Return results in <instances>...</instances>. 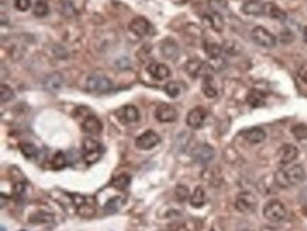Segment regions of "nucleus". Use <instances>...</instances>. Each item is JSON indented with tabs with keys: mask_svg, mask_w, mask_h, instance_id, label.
Here are the masks:
<instances>
[{
	"mask_svg": "<svg viewBox=\"0 0 307 231\" xmlns=\"http://www.w3.org/2000/svg\"><path fill=\"white\" fill-rule=\"evenodd\" d=\"M214 156H215L214 147L207 145V144L197 145L191 152V158L198 165H208L209 162H212Z\"/></svg>",
	"mask_w": 307,
	"mask_h": 231,
	"instance_id": "nucleus-8",
	"label": "nucleus"
},
{
	"mask_svg": "<svg viewBox=\"0 0 307 231\" xmlns=\"http://www.w3.org/2000/svg\"><path fill=\"white\" fill-rule=\"evenodd\" d=\"M116 118L123 125H132L140 119V112L135 105H125L116 111Z\"/></svg>",
	"mask_w": 307,
	"mask_h": 231,
	"instance_id": "nucleus-11",
	"label": "nucleus"
},
{
	"mask_svg": "<svg viewBox=\"0 0 307 231\" xmlns=\"http://www.w3.org/2000/svg\"><path fill=\"white\" fill-rule=\"evenodd\" d=\"M50 13L49 4L44 1V0H37L34 4H33V14L36 17H47Z\"/></svg>",
	"mask_w": 307,
	"mask_h": 231,
	"instance_id": "nucleus-33",
	"label": "nucleus"
},
{
	"mask_svg": "<svg viewBox=\"0 0 307 231\" xmlns=\"http://www.w3.org/2000/svg\"><path fill=\"white\" fill-rule=\"evenodd\" d=\"M60 10H61L62 16H67V17H71V16H74L75 14L74 6H73V3L68 1V0H62L61 4H60Z\"/></svg>",
	"mask_w": 307,
	"mask_h": 231,
	"instance_id": "nucleus-38",
	"label": "nucleus"
},
{
	"mask_svg": "<svg viewBox=\"0 0 307 231\" xmlns=\"http://www.w3.org/2000/svg\"><path fill=\"white\" fill-rule=\"evenodd\" d=\"M204 50H205L207 56L211 60H217V58L221 57L222 47L220 44H217V43H205L204 44Z\"/></svg>",
	"mask_w": 307,
	"mask_h": 231,
	"instance_id": "nucleus-31",
	"label": "nucleus"
},
{
	"mask_svg": "<svg viewBox=\"0 0 307 231\" xmlns=\"http://www.w3.org/2000/svg\"><path fill=\"white\" fill-rule=\"evenodd\" d=\"M13 98H14V92H13L12 88L9 86H6V84H1V88H0V101H1V104L10 102Z\"/></svg>",
	"mask_w": 307,
	"mask_h": 231,
	"instance_id": "nucleus-37",
	"label": "nucleus"
},
{
	"mask_svg": "<svg viewBox=\"0 0 307 231\" xmlns=\"http://www.w3.org/2000/svg\"><path fill=\"white\" fill-rule=\"evenodd\" d=\"M125 204V197H121V196H115L109 199L105 204V211L106 213H116L118 210H121V207Z\"/></svg>",
	"mask_w": 307,
	"mask_h": 231,
	"instance_id": "nucleus-29",
	"label": "nucleus"
},
{
	"mask_svg": "<svg viewBox=\"0 0 307 231\" xmlns=\"http://www.w3.org/2000/svg\"><path fill=\"white\" fill-rule=\"evenodd\" d=\"M251 38L255 44H258L263 49H273L276 46V37L270 33L268 29H265L263 26H255L251 30Z\"/></svg>",
	"mask_w": 307,
	"mask_h": 231,
	"instance_id": "nucleus-6",
	"label": "nucleus"
},
{
	"mask_svg": "<svg viewBox=\"0 0 307 231\" xmlns=\"http://www.w3.org/2000/svg\"><path fill=\"white\" fill-rule=\"evenodd\" d=\"M14 7L19 12H27L31 7V0H14Z\"/></svg>",
	"mask_w": 307,
	"mask_h": 231,
	"instance_id": "nucleus-39",
	"label": "nucleus"
},
{
	"mask_svg": "<svg viewBox=\"0 0 307 231\" xmlns=\"http://www.w3.org/2000/svg\"><path fill=\"white\" fill-rule=\"evenodd\" d=\"M303 40H305V43L307 44V26L303 29Z\"/></svg>",
	"mask_w": 307,
	"mask_h": 231,
	"instance_id": "nucleus-43",
	"label": "nucleus"
},
{
	"mask_svg": "<svg viewBox=\"0 0 307 231\" xmlns=\"http://www.w3.org/2000/svg\"><path fill=\"white\" fill-rule=\"evenodd\" d=\"M105 153V147L101 142L92 138H86L82 142V159L86 165H94L97 163Z\"/></svg>",
	"mask_w": 307,
	"mask_h": 231,
	"instance_id": "nucleus-4",
	"label": "nucleus"
},
{
	"mask_svg": "<svg viewBox=\"0 0 307 231\" xmlns=\"http://www.w3.org/2000/svg\"><path fill=\"white\" fill-rule=\"evenodd\" d=\"M172 231H191L185 223H177L172 227Z\"/></svg>",
	"mask_w": 307,
	"mask_h": 231,
	"instance_id": "nucleus-42",
	"label": "nucleus"
},
{
	"mask_svg": "<svg viewBox=\"0 0 307 231\" xmlns=\"http://www.w3.org/2000/svg\"><path fill=\"white\" fill-rule=\"evenodd\" d=\"M305 179H306V171L302 165H287L275 173V182L282 189L300 184L302 182H305Z\"/></svg>",
	"mask_w": 307,
	"mask_h": 231,
	"instance_id": "nucleus-1",
	"label": "nucleus"
},
{
	"mask_svg": "<svg viewBox=\"0 0 307 231\" xmlns=\"http://www.w3.org/2000/svg\"><path fill=\"white\" fill-rule=\"evenodd\" d=\"M75 207H77V214L84 217V219H89L95 214V203L92 199L89 197H84V196L75 195L74 196Z\"/></svg>",
	"mask_w": 307,
	"mask_h": 231,
	"instance_id": "nucleus-9",
	"label": "nucleus"
},
{
	"mask_svg": "<svg viewBox=\"0 0 307 231\" xmlns=\"http://www.w3.org/2000/svg\"><path fill=\"white\" fill-rule=\"evenodd\" d=\"M160 141H161L160 136L154 131H146L145 134L139 135L136 138L135 145L140 150H150V149H153V147H156V146L159 145Z\"/></svg>",
	"mask_w": 307,
	"mask_h": 231,
	"instance_id": "nucleus-10",
	"label": "nucleus"
},
{
	"mask_svg": "<svg viewBox=\"0 0 307 231\" xmlns=\"http://www.w3.org/2000/svg\"><path fill=\"white\" fill-rule=\"evenodd\" d=\"M156 119L161 123H170L177 119V110L169 104H160L156 108Z\"/></svg>",
	"mask_w": 307,
	"mask_h": 231,
	"instance_id": "nucleus-14",
	"label": "nucleus"
},
{
	"mask_svg": "<svg viewBox=\"0 0 307 231\" xmlns=\"http://www.w3.org/2000/svg\"><path fill=\"white\" fill-rule=\"evenodd\" d=\"M303 214H305V216H307V203L305 204V206H303Z\"/></svg>",
	"mask_w": 307,
	"mask_h": 231,
	"instance_id": "nucleus-44",
	"label": "nucleus"
},
{
	"mask_svg": "<svg viewBox=\"0 0 307 231\" xmlns=\"http://www.w3.org/2000/svg\"><path fill=\"white\" fill-rule=\"evenodd\" d=\"M75 118H81V128L86 135L89 136H97L102 132L103 125L99 118H97L94 114H91V111L85 108V107H78L74 112Z\"/></svg>",
	"mask_w": 307,
	"mask_h": 231,
	"instance_id": "nucleus-2",
	"label": "nucleus"
},
{
	"mask_svg": "<svg viewBox=\"0 0 307 231\" xmlns=\"http://www.w3.org/2000/svg\"><path fill=\"white\" fill-rule=\"evenodd\" d=\"M52 221H54V216L47 211H36L28 216L30 224H50Z\"/></svg>",
	"mask_w": 307,
	"mask_h": 231,
	"instance_id": "nucleus-25",
	"label": "nucleus"
},
{
	"mask_svg": "<svg viewBox=\"0 0 307 231\" xmlns=\"http://www.w3.org/2000/svg\"><path fill=\"white\" fill-rule=\"evenodd\" d=\"M64 86V77L61 73H52L49 74L44 80H43V87L50 91V92H58Z\"/></svg>",
	"mask_w": 307,
	"mask_h": 231,
	"instance_id": "nucleus-17",
	"label": "nucleus"
},
{
	"mask_svg": "<svg viewBox=\"0 0 307 231\" xmlns=\"http://www.w3.org/2000/svg\"><path fill=\"white\" fill-rule=\"evenodd\" d=\"M201 89H203V94H204L207 98H209V99L217 98V95H218V88H217L215 80H214L212 75H207V77L203 78Z\"/></svg>",
	"mask_w": 307,
	"mask_h": 231,
	"instance_id": "nucleus-20",
	"label": "nucleus"
},
{
	"mask_svg": "<svg viewBox=\"0 0 307 231\" xmlns=\"http://www.w3.org/2000/svg\"><path fill=\"white\" fill-rule=\"evenodd\" d=\"M204 20L208 23V26L211 29H214L215 31H222L224 29V19H222L221 14L218 13H211V14H207L204 17Z\"/></svg>",
	"mask_w": 307,
	"mask_h": 231,
	"instance_id": "nucleus-27",
	"label": "nucleus"
},
{
	"mask_svg": "<svg viewBox=\"0 0 307 231\" xmlns=\"http://www.w3.org/2000/svg\"><path fill=\"white\" fill-rule=\"evenodd\" d=\"M242 12L249 16H262L265 14V3H260V0H249L242 6Z\"/></svg>",
	"mask_w": 307,
	"mask_h": 231,
	"instance_id": "nucleus-22",
	"label": "nucleus"
},
{
	"mask_svg": "<svg viewBox=\"0 0 307 231\" xmlns=\"http://www.w3.org/2000/svg\"><path fill=\"white\" fill-rule=\"evenodd\" d=\"M205 203H207V193L201 186H198L194 189L193 195L190 197V204L194 208H201Z\"/></svg>",
	"mask_w": 307,
	"mask_h": 231,
	"instance_id": "nucleus-23",
	"label": "nucleus"
},
{
	"mask_svg": "<svg viewBox=\"0 0 307 231\" xmlns=\"http://www.w3.org/2000/svg\"><path fill=\"white\" fill-rule=\"evenodd\" d=\"M51 166H52V169H55V171H61V169H64V168L67 166V156H65V153L61 152V150L57 152V153L54 155V158H52Z\"/></svg>",
	"mask_w": 307,
	"mask_h": 231,
	"instance_id": "nucleus-34",
	"label": "nucleus"
},
{
	"mask_svg": "<svg viewBox=\"0 0 307 231\" xmlns=\"http://www.w3.org/2000/svg\"><path fill=\"white\" fill-rule=\"evenodd\" d=\"M286 207L279 200H270L263 207V217L270 223H282L286 220Z\"/></svg>",
	"mask_w": 307,
	"mask_h": 231,
	"instance_id": "nucleus-5",
	"label": "nucleus"
},
{
	"mask_svg": "<svg viewBox=\"0 0 307 231\" xmlns=\"http://www.w3.org/2000/svg\"><path fill=\"white\" fill-rule=\"evenodd\" d=\"M221 47L222 51L228 56H239L242 53V46L235 40H225Z\"/></svg>",
	"mask_w": 307,
	"mask_h": 231,
	"instance_id": "nucleus-26",
	"label": "nucleus"
},
{
	"mask_svg": "<svg viewBox=\"0 0 307 231\" xmlns=\"http://www.w3.org/2000/svg\"><path fill=\"white\" fill-rule=\"evenodd\" d=\"M174 195H176V199L179 200V202H185V200H188L191 195H190V190H188V187L184 186V184H179L177 187H176V190H174Z\"/></svg>",
	"mask_w": 307,
	"mask_h": 231,
	"instance_id": "nucleus-36",
	"label": "nucleus"
},
{
	"mask_svg": "<svg viewBox=\"0 0 307 231\" xmlns=\"http://www.w3.org/2000/svg\"><path fill=\"white\" fill-rule=\"evenodd\" d=\"M256 206H258V199L254 193L242 192L235 199V208L242 214H249L252 211H255Z\"/></svg>",
	"mask_w": 307,
	"mask_h": 231,
	"instance_id": "nucleus-7",
	"label": "nucleus"
},
{
	"mask_svg": "<svg viewBox=\"0 0 307 231\" xmlns=\"http://www.w3.org/2000/svg\"><path fill=\"white\" fill-rule=\"evenodd\" d=\"M148 73L150 74L154 80H159V81H164V80H167V78L172 75L170 68H169L166 64H163V62H156V61H153V62L149 64Z\"/></svg>",
	"mask_w": 307,
	"mask_h": 231,
	"instance_id": "nucleus-16",
	"label": "nucleus"
},
{
	"mask_svg": "<svg viewBox=\"0 0 307 231\" xmlns=\"http://www.w3.org/2000/svg\"><path fill=\"white\" fill-rule=\"evenodd\" d=\"M211 231H215V230H211Z\"/></svg>",
	"mask_w": 307,
	"mask_h": 231,
	"instance_id": "nucleus-45",
	"label": "nucleus"
},
{
	"mask_svg": "<svg viewBox=\"0 0 307 231\" xmlns=\"http://www.w3.org/2000/svg\"><path fill=\"white\" fill-rule=\"evenodd\" d=\"M297 75H299V78L307 84V62H303L299 68H297Z\"/></svg>",
	"mask_w": 307,
	"mask_h": 231,
	"instance_id": "nucleus-40",
	"label": "nucleus"
},
{
	"mask_svg": "<svg viewBox=\"0 0 307 231\" xmlns=\"http://www.w3.org/2000/svg\"><path fill=\"white\" fill-rule=\"evenodd\" d=\"M246 102L254 107V108H259V107H263L265 102H266V94L259 91V89H251L246 95Z\"/></svg>",
	"mask_w": 307,
	"mask_h": 231,
	"instance_id": "nucleus-21",
	"label": "nucleus"
},
{
	"mask_svg": "<svg viewBox=\"0 0 307 231\" xmlns=\"http://www.w3.org/2000/svg\"><path fill=\"white\" fill-rule=\"evenodd\" d=\"M25 190H26L25 183H16V184H14V189H13V193H14V196L20 197V196L25 195Z\"/></svg>",
	"mask_w": 307,
	"mask_h": 231,
	"instance_id": "nucleus-41",
	"label": "nucleus"
},
{
	"mask_svg": "<svg viewBox=\"0 0 307 231\" xmlns=\"http://www.w3.org/2000/svg\"><path fill=\"white\" fill-rule=\"evenodd\" d=\"M20 150L23 153V156L28 160H34L37 158L38 155V149L33 144H28V142H23L20 144Z\"/></svg>",
	"mask_w": 307,
	"mask_h": 231,
	"instance_id": "nucleus-30",
	"label": "nucleus"
},
{
	"mask_svg": "<svg viewBox=\"0 0 307 231\" xmlns=\"http://www.w3.org/2000/svg\"><path fill=\"white\" fill-rule=\"evenodd\" d=\"M129 30L135 34L136 37L142 38V37H146L148 34L152 33V25L148 19L142 17V16H137L135 17L130 23H129Z\"/></svg>",
	"mask_w": 307,
	"mask_h": 231,
	"instance_id": "nucleus-13",
	"label": "nucleus"
},
{
	"mask_svg": "<svg viewBox=\"0 0 307 231\" xmlns=\"http://www.w3.org/2000/svg\"><path fill=\"white\" fill-rule=\"evenodd\" d=\"M160 53L163 57L173 60L179 54V44L173 38H166L160 44Z\"/></svg>",
	"mask_w": 307,
	"mask_h": 231,
	"instance_id": "nucleus-19",
	"label": "nucleus"
},
{
	"mask_svg": "<svg viewBox=\"0 0 307 231\" xmlns=\"http://www.w3.org/2000/svg\"><path fill=\"white\" fill-rule=\"evenodd\" d=\"M164 91H166V94H167L170 98H179L180 97V94H181V91H183V88H181V86H180L179 83L170 81V83L166 84Z\"/></svg>",
	"mask_w": 307,
	"mask_h": 231,
	"instance_id": "nucleus-35",
	"label": "nucleus"
},
{
	"mask_svg": "<svg viewBox=\"0 0 307 231\" xmlns=\"http://www.w3.org/2000/svg\"><path fill=\"white\" fill-rule=\"evenodd\" d=\"M242 136L248 144L258 145L266 139V132L262 128H251V129H246L245 132H242Z\"/></svg>",
	"mask_w": 307,
	"mask_h": 231,
	"instance_id": "nucleus-18",
	"label": "nucleus"
},
{
	"mask_svg": "<svg viewBox=\"0 0 307 231\" xmlns=\"http://www.w3.org/2000/svg\"><path fill=\"white\" fill-rule=\"evenodd\" d=\"M113 88V83L111 78H108L106 75L101 73H94L86 77L85 81V89L91 94H108Z\"/></svg>",
	"mask_w": 307,
	"mask_h": 231,
	"instance_id": "nucleus-3",
	"label": "nucleus"
},
{
	"mask_svg": "<svg viewBox=\"0 0 307 231\" xmlns=\"http://www.w3.org/2000/svg\"><path fill=\"white\" fill-rule=\"evenodd\" d=\"M292 135L296 138L297 142L307 145V125H295L292 128Z\"/></svg>",
	"mask_w": 307,
	"mask_h": 231,
	"instance_id": "nucleus-32",
	"label": "nucleus"
},
{
	"mask_svg": "<svg viewBox=\"0 0 307 231\" xmlns=\"http://www.w3.org/2000/svg\"><path fill=\"white\" fill-rule=\"evenodd\" d=\"M278 156H279L281 165L287 166V165L293 163L296 159H297V156H299V149L295 145H292V144H286V145H283L279 149Z\"/></svg>",
	"mask_w": 307,
	"mask_h": 231,
	"instance_id": "nucleus-15",
	"label": "nucleus"
},
{
	"mask_svg": "<svg viewBox=\"0 0 307 231\" xmlns=\"http://www.w3.org/2000/svg\"><path fill=\"white\" fill-rule=\"evenodd\" d=\"M205 119H207V111L201 107H196L187 114L185 123L191 129H200V128H203Z\"/></svg>",
	"mask_w": 307,
	"mask_h": 231,
	"instance_id": "nucleus-12",
	"label": "nucleus"
},
{
	"mask_svg": "<svg viewBox=\"0 0 307 231\" xmlns=\"http://www.w3.org/2000/svg\"><path fill=\"white\" fill-rule=\"evenodd\" d=\"M265 14L269 16L270 19H275V20H284L286 19V13L283 12L282 9L273 1L265 3Z\"/></svg>",
	"mask_w": 307,
	"mask_h": 231,
	"instance_id": "nucleus-24",
	"label": "nucleus"
},
{
	"mask_svg": "<svg viewBox=\"0 0 307 231\" xmlns=\"http://www.w3.org/2000/svg\"><path fill=\"white\" fill-rule=\"evenodd\" d=\"M130 182H132L130 176L126 174V173H122L112 180V187L116 189V190H126L130 186Z\"/></svg>",
	"mask_w": 307,
	"mask_h": 231,
	"instance_id": "nucleus-28",
	"label": "nucleus"
}]
</instances>
